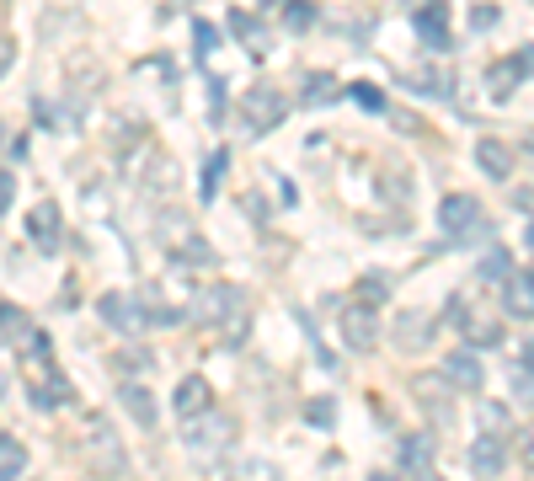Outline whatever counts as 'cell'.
<instances>
[{"label": "cell", "mask_w": 534, "mask_h": 481, "mask_svg": "<svg viewBox=\"0 0 534 481\" xmlns=\"http://www.w3.org/2000/svg\"><path fill=\"white\" fill-rule=\"evenodd\" d=\"M22 375H27V391H33L38 407H59V401H70V385L54 369V348H49V337H43V332L22 337Z\"/></svg>", "instance_id": "6da1fadb"}, {"label": "cell", "mask_w": 534, "mask_h": 481, "mask_svg": "<svg viewBox=\"0 0 534 481\" xmlns=\"http://www.w3.org/2000/svg\"><path fill=\"white\" fill-rule=\"evenodd\" d=\"M284 113H289V102H284V91H278V86L257 81V86L241 91V123H246L251 134L278 129V123H284Z\"/></svg>", "instance_id": "7a4b0ae2"}, {"label": "cell", "mask_w": 534, "mask_h": 481, "mask_svg": "<svg viewBox=\"0 0 534 481\" xmlns=\"http://www.w3.org/2000/svg\"><path fill=\"white\" fill-rule=\"evenodd\" d=\"M86 455L97 476H123L129 471V455H123V439L107 428V417H86Z\"/></svg>", "instance_id": "3957f363"}, {"label": "cell", "mask_w": 534, "mask_h": 481, "mask_svg": "<svg viewBox=\"0 0 534 481\" xmlns=\"http://www.w3.org/2000/svg\"><path fill=\"white\" fill-rule=\"evenodd\" d=\"M97 310H102V321L113 332H123V337H139L150 327V310H145V300L139 294H129V289H107L102 300H97Z\"/></svg>", "instance_id": "277c9868"}, {"label": "cell", "mask_w": 534, "mask_h": 481, "mask_svg": "<svg viewBox=\"0 0 534 481\" xmlns=\"http://www.w3.org/2000/svg\"><path fill=\"white\" fill-rule=\"evenodd\" d=\"M534 75V49H518V54H508V59H497L492 70H486V91H492L497 102H508L518 86H524Z\"/></svg>", "instance_id": "5b68a950"}, {"label": "cell", "mask_w": 534, "mask_h": 481, "mask_svg": "<svg viewBox=\"0 0 534 481\" xmlns=\"http://www.w3.org/2000/svg\"><path fill=\"white\" fill-rule=\"evenodd\" d=\"M481 198H470V193H449L444 204H438V225H444V236H476L481 230Z\"/></svg>", "instance_id": "8992f818"}, {"label": "cell", "mask_w": 534, "mask_h": 481, "mask_svg": "<svg viewBox=\"0 0 534 481\" xmlns=\"http://www.w3.org/2000/svg\"><path fill=\"white\" fill-rule=\"evenodd\" d=\"M235 305H241V289H235V284H209L193 300V321H198V327H219V321L235 316Z\"/></svg>", "instance_id": "52a82bcc"}, {"label": "cell", "mask_w": 534, "mask_h": 481, "mask_svg": "<svg viewBox=\"0 0 534 481\" xmlns=\"http://www.w3.org/2000/svg\"><path fill=\"white\" fill-rule=\"evenodd\" d=\"M374 337H380V321H374L369 305H348V310H342V343H348L353 353L374 348Z\"/></svg>", "instance_id": "ba28073f"}, {"label": "cell", "mask_w": 534, "mask_h": 481, "mask_svg": "<svg viewBox=\"0 0 534 481\" xmlns=\"http://www.w3.org/2000/svg\"><path fill=\"white\" fill-rule=\"evenodd\" d=\"M444 380L454 385V391H481V353L476 348H454L444 359Z\"/></svg>", "instance_id": "9c48e42d"}, {"label": "cell", "mask_w": 534, "mask_h": 481, "mask_svg": "<svg viewBox=\"0 0 534 481\" xmlns=\"http://www.w3.org/2000/svg\"><path fill=\"white\" fill-rule=\"evenodd\" d=\"M203 412H214V385L203 375H187L177 385V417H182V423H193V417H203Z\"/></svg>", "instance_id": "30bf717a"}, {"label": "cell", "mask_w": 534, "mask_h": 481, "mask_svg": "<svg viewBox=\"0 0 534 481\" xmlns=\"http://www.w3.org/2000/svg\"><path fill=\"white\" fill-rule=\"evenodd\" d=\"M460 332H465V348H476V353L502 343V327H497L492 316H486V310H476V305L460 310Z\"/></svg>", "instance_id": "8fae6325"}, {"label": "cell", "mask_w": 534, "mask_h": 481, "mask_svg": "<svg viewBox=\"0 0 534 481\" xmlns=\"http://www.w3.org/2000/svg\"><path fill=\"white\" fill-rule=\"evenodd\" d=\"M412 22H417V38L428 43L433 54H444L449 43H454V38H449V11H444V6H417Z\"/></svg>", "instance_id": "7c38bea8"}, {"label": "cell", "mask_w": 534, "mask_h": 481, "mask_svg": "<svg viewBox=\"0 0 534 481\" xmlns=\"http://www.w3.org/2000/svg\"><path fill=\"white\" fill-rule=\"evenodd\" d=\"M118 401H123V412H129L139 428H155V417H161V407H155V396H150L139 380H123V385H118Z\"/></svg>", "instance_id": "4fadbf2b"}, {"label": "cell", "mask_w": 534, "mask_h": 481, "mask_svg": "<svg viewBox=\"0 0 534 481\" xmlns=\"http://www.w3.org/2000/svg\"><path fill=\"white\" fill-rule=\"evenodd\" d=\"M502 310L518 321H534V273H513L508 284H502Z\"/></svg>", "instance_id": "5bb4252c"}, {"label": "cell", "mask_w": 534, "mask_h": 481, "mask_svg": "<svg viewBox=\"0 0 534 481\" xmlns=\"http://www.w3.org/2000/svg\"><path fill=\"white\" fill-rule=\"evenodd\" d=\"M476 166L492 182H508L513 177V150L502 145V139H481V145H476Z\"/></svg>", "instance_id": "9a60e30c"}, {"label": "cell", "mask_w": 534, "mask_h": 481, "mask_svg": "<svg viewBox=\"0 0 534 481\" xmlns=\"http://www.w3.org/2000/svg\"><path fill=\"white\" fill-rule=\"evenodd\" d=\"M470 465H476V476H502V465H508V449H502L497 433H481V439L470 444Z\"/></svg>", "instance_id": "2e32d148"}, {"label": "cell", "mask_w": 534, "mask_h": 481, "mask_svg": "<svg viewBox=\"0 0 534 481\" xmlns=\"http://www.w3.org/2000/svg\"><path fill=\"white\" fill-rule=\"evenodd\" d=\"M27 236L38 241V252H54V246H59V209L54 204L27 209Z\"/></svg>", "instance_id": "e0dca14e"}, {"label": "cell", "mask_w": 534, "mask_h": 481, "mask_svg": "<svg viewBox=\"0 0 534 481\" xmlns=\"http://www.w3.org/2000/svg\"><path fill=\"white\" fill-rule=\"evenodd\" d=\"M412 391H417V401H422L433 417H449V380H444V375H417Z\"/></svg>", "instance_id": "ac0fdd59"}, {"label": "cell", "mask_w": 534, "mask_h": 481, "mask_svg": "<svg viewBox=\"0 0 534 481\" xmlns=\"http://www.w3.org/2000/svg\"><path fill=\"white\" fill-rule=\"evenodd\" d=\"M22 476H27V449H22V439L0 433V481H22Z\"/></svg>", "instance_id": "d6986e66"}, {"label": "cell", "mask_w": 534, "mask_h": 481, "mask_svg": "<svg viewBox=\"0 0 534 481\" xmlns=\"http://www.w3.org/2000/svg\"><path fill=\"white\" fill-rule=\"evenodd\" d=\"M225 439H230V428H225V417H214V412L187 423V444H225Z\"/></svg>", "instance_id": "ffe728a7"}, {"label": "cell", "mask_w": 534, "mask_h": 481, "mask_svg": "<svg viewBox=\"0 0 534 481\" xmlns=\"http://www.w3.org/2000/svg\"><path fill=\"white\" fill-rule=\"evenodd\" d=\"M428 460H433V439H428V433H412V439H401V471H422Z\"/></svg>", "instance_id": "44dd1931"}, {"label": "cell", "mask_w": 534, "mask_h": 481, "mask_svg": "<svg viewBox=\"0 0 534 481\" xmlns=\"http://www.w3.org/2000/svg\"><path fill=\"white\" fill-rule=\"evenodd\" d=\"M337 97H342L337 75H310V81H305V102H310V107H321V102H337Z\"/></svg>", "instance_id": "7402d4cb"}, {"label": "cell", "mask_w": 534, "mask_h": 481, "mask_svg": "<svg viewBox=\"0 0 534 481\" xmlns=\"http://www.w3.org/2000/svg\"><path fill=\"white\" fill-rule=\"evenodd\" d=\"M27 332H33V321H27L17 305H0V337H11V343H22Z\"/></svg>", "instance_id": "603a6c76"}, {"label": "cell", "mask_w": 534, "mask_h": 481, "mask_svg": "<svg viewBox=\"0 0 534 481\" xmlns=\"http://www.w3.org/2000/svg\"><path fill=\"white\" fill-rule=\"evenodd\" d=\"M476 273H481V278H497V284H508V278H513L508 252H502V246H492V252H486V257L476 262Z\"/></svg>", "instance_id": "cb8c5ba5"}, {"label": "cell", "mask_w": 534, "mask_h": 481, "mask_svg": "<svg viewBox=\"0 0 534 481\" xmlns=\"http://www.w3.org/2000/svg\"><path fill=\"white\" fill-rule=\"evenodd\" d=\"M225 166H230V150H214L209 166H203V198L219 193V177H225Z\"/></svg>", "instance_id": "d4e9b609"}, {"label": "cell", "mask_w": 534, "mask_h": 481, "mask_svg": "<svg viewBox=\"0 0 534 481\" xmlns=\"http://www.w3.org/2000/svg\"><path fill=\"white\" fill-rule=\"evenodd\" d=\"M428 343V316H401V348H422Z\"/></svg>", "instance_id": "484cf974"}, {"label": "cell", "mask_w": 534, "mask_h": 481, "mask_svg": "<svg viewBox=\"0 0 534 481\" xmlns=\"http://www.w3.org/2000/svg\"><path fill=\"white\" fill-rule=\"evenodd\" d=\"M177 262H182V268H187V262H198V268H209V262H214V252H209V241H182V252H177Z\"/></svg>", "instance_id": "4316f807"}, {"label": "cell", "mask_w": 534, "mask_h": 481, "mask_svg": "<svg viewBox=\"0 0 534 481\" xmlns=\"http://www.w3.org/2000/svg\"><path fill=\"white\" fill-rule=\"evenodd\" d=\"M235 476H241V481H278L267 460H241V465H235Z\"/></svg>", "instance_id": "83f0119b"}, {"label": "cell", "mask_w": 534, "mask_h": 481, "mask_svg": "<svg viewBox=\"0 0 534 481\" xmlns=\"http://www.w3.org/2000/svg\"><path fill=\"white\" fill-rule=\"evenodd\" d=\"M481 423H486V433H502V428H508V407H492V401H486Z\"/></svg>", "instance_id": "f1b7e54d"}, {"label": "cell", "mask_w": 534, "mask_h": 481, "mask_svg": "<svg viewBox=\"0 0 534 481\" xmlns=\"http://www.w3.org/2000/svg\"><path fill=\"white\" fill-rule=\"evenodd\" d=\"M353 102H358V107H369V113H380V107H385V97H380L374 86H353Z\"/></svg>", "instance_id": "f546056e"}, {"label": "cell", "mask_w": 534, "mask_h": 481, "mask_svg": "<svg viewBox=\"0 0 534 481\" xmlns=\"http://www.w3.org/2000/svg\"><path fill=\"white\" fill-rule=\"evenodd\" d=\"M332 417H337L332 401H310V423H316V428H332Z\"/></svg>", "instance_id": "4dcf8cb0"}, {"label": "cell", "mask_w": 534, "mask_h": 481, "mask_svg": "<svg viewBox=\"0 0 534 481\" xmlns=\"http://www.w3.org/2000/svg\"><path fill=\"white\" fill-rule=\"evenodd\" d=\"M11 65H17V38H11V33H0V75H6Z\"/></svg>", "instance_id": "1f68e13d"}, {"label": "cell", "mask_w": 534, "mask_h": 481, "mask_svg": "<svg viewBox=\"0 0 534 481\" xmlns=\"http://www.w3.org/2000/svg\"><path fill=\"white\" fill-rule=\"evenodd\" d=\"M193 38H198V54H214V43H219L209 22H193Z\"/></svg>", "instance_id": "d6a6232c"}, {"label": "cell", "mask_w": 534, "mask_h": 481, "mask_svg": "<svg viewBox=\"0 0 534 481\" xmlns=\"http://www.w3.org/2000/svg\"><path fill=\"white\" fill-rule=\"evenodd\" d=\"M385 284H380V278H364V284H358V294H364V305H380L385 300V294H380Z\"/></svg>", "instance_id": "836d02e7"}, {"label": "cell", "mask_w": 534, "mask_h": 481, "mask_svg": "<svg viewBox=\"0 0 534 481\" xmlns=\"http://www.w3.org/2000/svg\"><path fill=\"white\" fill-rule=\"evenodd\" d=\"M476 27H497V6H476V17H470Z\"/></svg>", "instance_id": "e575fe53"}, {"label": "cell", "mask_w": 534, "mask_h": 481, "mask_svg": "<svg viewBox=\"0 0 534 481\" xmlns=\"http://www.w3.org/2000/svg\"><path fill=\"white\" fill-rule=\"evenodd\" d=\"M401 481H444V476H438V471H433V465H422V471H406Z\"/></svg>", "instance_id": "d590c367"}, {"label": "cell", "mask_w": 534, "mask_h": 481, "mask_svg": "<svg viewBox=\"0 0 534 481\" xmlns=\"http://www.w3.org/2000/svg\"><path fill=\"white\" fill-rule=\"evenodd\" d=\"M6 209H11V177L0 172V214H6Z\"/></svg>", "instance_id": "8d00e7d4"}, {"label": "cell", "mask_w": 534, "mask_h": 481, "mask_svg": "<svg viewBox=\"0 0 534 481\" xmlns=\"http://www.w3.org/2000/svg\"><path fill=\"white\" fill-rule=\"evenodd\" d=\"M524 246H529V252H534V220H529V230H524Z\"/></svg>", "instance_id": "74e56055"}, {"label": "cell", "mask_w": 534, "mask_h": 481, "mask_svg": "<svg viewBox=\"0 0 534 481\" xmlns=\"http://www.w3.org/2000/svg\"><path fill=\"white\" fill-rule=\"evenodd\" d=\"M524 364H529V369H534V343H529V348H524Z\"/></svg>", "instance_id": "f35d334b"}, {"label": "cell", "mask_w": 534, "mask_h": 481, "mask_svg": "<svg viewBox=\"0 0 534 481\" xmlns=\"http://www.w3.org/2000/svg\"><path fill=\"white\" fill-rule=\"evenodd\" d=\"M0 139H6V129H0Z\"/></svg>", "instance_id": "ab89813d"}]
</instances>
